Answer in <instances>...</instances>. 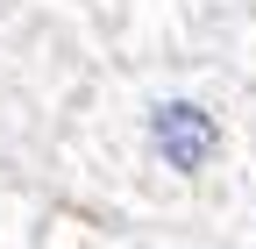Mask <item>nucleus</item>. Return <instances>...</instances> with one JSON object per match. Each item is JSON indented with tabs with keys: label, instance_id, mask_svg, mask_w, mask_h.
<instances>
[{
	"label": "nucleus",
	"instance_id": "nucleus-1",
	"mask_svg": "<svg viewBox=\"0 0 256 249\" xmlns=\"http://www.w3.org/2000/svg\"><path fill=\"white\" fill-rule=\"evenodd\" d=\"M150 142L171 171H206L220 157V121L200 107V100H164L150 114Z\"/></svg>",
	"mask_w": 256,
	"mask_h": 249
}]
</instances>
